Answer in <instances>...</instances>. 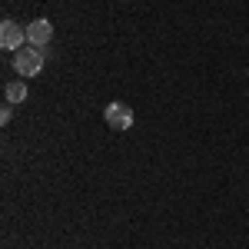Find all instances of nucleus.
<instances>
[{"label":"nucleus","mask_w":249,"mask_h":249,"mask_svg":"<svg viewBox=\"0 0 249 249\" xmlns=\"http://www.w3.org/2000/svg\"><path fill=\"white\" fill-rule=\"evenodd\" d=\"M14 70H17L20 77H37L40 70H43V50L40 47H23L14 53Z\"/></svg>","instance_id":"nucleus-1"},{"label":"nucleus","mask_w":249,"mask_h":249,"mask_svg":"<svg viewBox=\"0 0 249 249\" xmlns=\"http://www.w3.org/2000/svg\"><path fill=\"white\" fill-rule=\"evenodd\" d=\"M23 43H27V27H20L17 20H3L0 23V47L3 50H23Z\"/></svg>","instance_id":"nucleus-2"},{"label":"nucleus","mask_w":249,"mask_h":249,"mask_svg":"<svg viewBox=\"0 0 249 249\" xmlns=\"http://www.w3.org/2000/svg\"><path fill=\"white\" fill-rule=\"evenodd\" d=\"M103 120H107L110 130H130V126H133V110H130L126 103H110V107L103 110Z\"/></svg>","instance_id":"nucleus-3"},{"label":"nucleus","mask_w":249,"mask_h":249,"mask_svg":"<svg viewBox=\"0 0 249 249\" xmlns=\"http://www.w3.org/2000/svg\"><path fill=\"white\" fill-rule=\"evenodd\" d=\"M50 40H53V23H50L47 17L27 23V43H30V47H40V50H43Z\"/></svg>","instance_id":"nucleus-4"},{"label":"nucleus","mask_w":249,"mask_h":249,"mask_svg":"<svg viewBox=\"0 0 249 249\" xmlns=\"http://www.w3.org/2000/svg\"><path fill=\"white\" fill-rule=\"evenodd\" d=\"M3 96H7V103H23L27 100V83L23 80H10L3 87Z\"/></svg>","instance_id":"nucleus-5"},{"label":"nucleus","mask_w":249,"mask_h":249,"mask_svg":"<svg viewBox=\"0 0 249 249\" xmlns=\"http://www.w3.org/2000/svg\"><path fill=\"white\" fill-rule=\"evenodd\" d=\"M10 107H14V103H3V107H0V123H10Z\"/></svg>","instance_id":"nucleus-6"},{"label":"nucleus","mask_w":249,"mask_h":249,"mask_svg":"<svg viewBox=\"0 0 249 249\" xmlns=\"http://www.w3.org/2000/svg\"><path fill=\"white\" fill-rule=\"evenodd\" d=\"M246 73H249V70H246Z\"/></svg>","instance_id":"nucleus-7"}]
</instances>
